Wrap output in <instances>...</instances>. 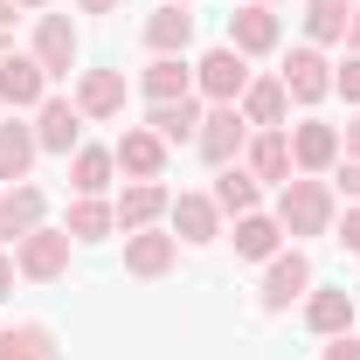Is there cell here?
Returning <instances> with one entry per match:
<instances>
[{"label": "cell", "mask_w": 360, "mask_h": 360, "mask_svg": "<svg viewBox=\"0 0 360 360\" xmlns=\"http://www.w3.org/2000/svg\"><path fill=\"white\" fill-rule=\"evenodd\" d=\"M250 90V56H236V49H208L201 63H194V97L201 104H236Z\"/></svg>", "instance_id": "cell-5"}, {"label": "cell", "mask_w": 360, "mask_h": 360, "mask_svg": "<svg viewBox=\"0 0 360 360\" xmlns=\"http://www.w3.org/2000/svg\"><path fill=\"white\" fill-rule=\"evenodd\" d=\"M250 118L236 111V104H208V118H201V132H194V153L208 160V167H236L243 160V146H250Z\"/></svg>", "instance_id": "cell-4"}, {"label": "cell", "mask_w": 360, "mask_h": 360, "mask_svg": "<svg viewBox=\"0 0 360 360\" xmlns=\"http://www.w3.org/2000/svg\"><path fill=\"white\" fill-rule=\"evenodd\" d=\"M333 236H340V243L360 257V201H347V215H333Z\"/></svg>", "instance_id": "cell-32"}, {"label": "cell", "mask_w": 360, "mask_h": 360, "mask_svg": "<svg viewBox=\"0 0 360 360\" xmlns=\"http://www.w3.org/2000/svg\"><path fill=\"white\" fill-rule=\"evenodd\" d=\"M35 125H21L14 111L0 118V187H14V180H28V167H35Z\"/></svg>", "instance_id": "cell-26"}, {"label": "cell", "mask_w": 360, "mask_h": 360, "mask_svg": "<svg viewBox=\"0 0 360 360\" xmlns=\"http://www.w3.org/2000/svg\"><path fill=\"white\" fill-rule=\"evenodd\" d=\"M77 7H84V14H118L125 0H77Z\"/></svg>", "instance_id": "cell-37"}, {"label": "cell", "mask_w": 360, "mask_h": 360, "mask_svg": "<svg viewBox=\"0 0 360 360\" xmlns=\"http://www.w3.org/2000/svg\"><path fill=\"white\" fill-rule=\"evenodd\" d=\"M42 97H49V70L35 56L7 49V56H0V111H35Z\"/></svg>", "instance_id": "cell-10"}, {"label": "cell", "mask_w": 360, "mask_h": 360, "mask_svg": "<svg viewBox=\"0 0 360 360\" xmlns=\"http://www.w3.org/2000/svg\"><path fill=\"white\" fill-rule=\"evenodd\" d=\"M208 194H215L222 222H243V215H257V208H264V180L250 174L243 160H236V167H215V187H208Z\"/></svg>", "instance_id": "cell-18"}, {"label": "cell", "mask_w": 360, "mask_h": 360, "mask_svg": "<svg viewBox=\"0 0 360 360\" xmlns=\"http://www.w3.org/2000/svg\"><path fill=\"white\" fill-rule=\"evenodd\" d=\"M333 90L360 111V56H354V49H347V63H333Z\"/></svg>", "instance_id": "cell-31"}, {"label": "cell", "mask_w": 360, "mask_h": 360, "mask_svg": "<svg viewBox=\"0 0 360 360\" xmlns=\"http://www.w3.org/2000/svg\"><path fill=\"white\" fill-rule=\"evenodd\" d=\"M347 49L360 56V0H354V21H347Z\"/></svg>", "instance_id": "cell-38"}, {"label": "cell", "mask_w": 360, "mask_h": 360, "mask_svg": "<svg viewBox=\"0 0 360 360\" xmlns=\"http://www.w3.org/2000/svg\"><path fill=\"white\" fill-rule=\"evenodd\" d=\"M14 277H21V270H14V257H7V250H0V305L14 298Z\"/></svg>", "instance_id": "cell-36"}, {"label": "cell", "mask_w": 360, "mask_h": 360, "mask_svg": "<svg viewBox=\"0 0 360 360\" xmlns=\"http://www.w3.org/2000/svg\"><path fill=\"white\" fill-rule=\"evenodd\" d=\"M257 7H284V0H257Z\"/></svg>", "instance_id": "cell-41"}, {"label": "cell", "mask_w": 360, "mask_h": 360, "mask_svg": "<svg viewBox=\"0 0 360 360\" xmlns=\"http://www.w3.org/2000/svg\"><path fill=\"white\" fill-rule=\"evenodd\" d=\"M201 118H208V104H201V97H174V104H146V125H153V132L167 139V146H194Z\"/></svg>", "instance_id": "cell-25"}, {"label": "cell", "mask_w": 360, "mask_h": 360, "mask_svg": "<svg viewBox=\"0 0 360 360\" xmlns=\"http://www.w3.org/2000/svg\"><path fill=\"white\" fill-rule=\"evenodd\" d=\"M70 250H77V236L56 229V222H42V229H28V236L14 243V270H21L28 284H56V277L70 270Z\"/></svg>", "instance_id": "cell-2"}, {"label": "cell", "mask_w": 360, "mask_h": 360, "mask_svg": "<svg viewBox=\"0 0 360 360\" xmlns=\"http://www.w3.org/2000/svg\"><path fill=\"white\" fill-rule=\"evenodd\" d=\"M7 28H14V0H0V35H7Z\"/></svg>", "instance_id": "cell-39"}, {"label": "cell", "mask_w": 360, "mask_h": 360, "mask_svg": "<svg viewBox=\"0 0 360 360\" xmlns=\"http://www.w3.org/2000/svg\"><path fill=\"white\" fill-rule=\"evenodd\" d=\"M70 97L90 125H111V118H125V70H77Z\"/></svg>", "instance_id": "cell-11"}, {"label": "cell", "mask_w": 360, "mask_h": 360, "mask_svg": "<svg viewBox=\"0 0 360 360\" xmlns=\"http://www.w3.org/2000/svg\"><path fill=\"white\" fill-rule=\"evenodd\" d=\"M347 21H354V0H305V42H347Z\"/></svg>", "instance_id": "cell-29"}, {"label": "cell", "mask_w": 360, "mask_h": 360, "mask_svg": "<svg viewBox=\"0 0 360 360\" xmlns=\"http://www.w3.org/2000/svg\"><path fill=\"white\" fill-rule=\"evenodd\" d=\"M284 90H291V104H326L333 97V63H326V49L319 42H298L291 56H284Z\"/></svg>", "instance_id": "cell-8"}, {"label": "cell", "mask_w": 360, "mask_h": 360, "mask_svg": "<svg viewBox=\"0 0 360 360\" xmlns=\"http://www.w3.org/2000/svg\"><path fill=\"white\" fill-rule=\"evenodd\" d=\"M319 360H360V333H340V340H326V354Z\"/></svg>", "instance_id": "cell-34"}, {"label": "cell", "mask_w": 360, "mask_h": 360, "mask_svg": "<svg viewBox=\"0 0 360 360\" xmlns=\"http://www.w3.org/2000/svg\"><path fill=\"white\" fill-rule=\"evenodd\" d=\"M174 7H194V0H174Z\"/></svg>", "instance_id": "cell-43"}, {"label": "cell", "mask_w": 360, "mask_h": 360, "mask_svg": "<svg viewBox=\"0 0 360 360\" xmlns=\"http://www.w3.org/2000/svg\"><path fill=\"white\" fill-rule=\"evenodd\" d=\"M42 222H49V194L35 187V180H14V187L0 194V236L21 243L28 229H42Z\"/></svg>", "instance_id": "cell-20"}, {"label": "cell", "mask_w": 360, "mask_h": 360, "mask_svg": "<svg viewBox=\"0 0 360 360\" xmlns=\"http://www.w3.org/2000/svg\"><path fill=\"white\" fill-rule=\"evenodd\" d=\"M0 118H7V111H0Z\"/></svg>", "instance_id": "cell-45"}, {"label": "cell", "mask_w": 360, "mask_h": 360, "mask_svg": "<svg viewBox=\"0 0 360 360\" xmlns=\"http://www.w3.org/2000/svg\"><path fill=\"white\" fill-rule=\"evenodd\" d=\"M277 229L284 236H333V215H340V194L326 174H291L277 187Z\"/></svg>", "instance_id": "cell-1"}, {"label": "cell", "mask_w": 360, "mask_h": 360, "mask_svg": "<svg viewBox=\"0 0 360 360\" xmlns=\"http://www.w3.org/2000/svg\"><path fill=\"white\" fill-rule=\"evenodd\" d=\"M111 180H118L111 146H77V153H70V187H77V194H104Z\"/></svg>", "instance_id": "cell-27"}, {"label": "cell", "mask_w": 360, "mask_h": 360, "mask_svg": "<svg viewBox=\"0 0 360 360\" xmlns=\"http://www.w3.org/2000/svg\"><path fill=\"white\" fill-rule=\"evenodd\" d=\"M84 111H77V97H56V90H49L42 104H35V146H42V153H63V160H70V153H77V146H84Z\"/></svg>", "instance_id": "cell-7"}, {"label": "cell", "mask_w": 360, "mask_h": 360, "mask_svg": "<svg viewBox=\"0 0 360 360\" xmlns=\"http://www.w3.org/2000/svg\"><path fill=\"white\" fill-rule=\"evenodd\" d=\"M333 194L360 201V160H340V167H333Z\"/></svg>", "instance_id": "cell-33"}, {"label": "cell", "mask_w": 360, "mask_h": 360, "mask_svg": "<svg viewBox=\"0 0 360 360\" xmlns=\"http://www.w3.org/2000/svg\"><path fill=\"white\" fill-rule=\"evenodd\" d=\"M28 56L49 70V84H56V77H70V70H77V56H84L77 21H70V14H35V42H28Z\"/></svg>", "instance_id": "cell-6"}, {"label": "cell", "mask_w": 360, "mask_h": 360, "mask_svg": "<svg viewBox=\"0 0 360 360\" xmlns=\"http://www.w3.org/2000/svg\"><path fill=\"white\" fill-rule=\"evenodd\" d=\"M174 264H180V236L174 229H132V236H125V270H132V277L153 284V277H167Z\"/></svg>", "instance_id": "cell-14"}, {"label": "cell", "mask_w": 360, "mask_h": 360, "mask_svg": "<svg viewBox=\"0 0 360 360\" xmlns=\"http://www.w3.org/2000/svg\"><path fill=\"white\" fill-rule=\"evenodd\" d=\"M340 160H360V111L347 118V132H340Z\"/></svg>", "instance_id": "cell-35"}, {"label": "cell", "mask_w": 360, "mask_h": 360, "mask_svg": "<svg viewBox=\"0 0 360 360\" xmlns=\"http://www.w3.org/2000/svg\"><path fill=\"white\" fill-rule=\"evenodd\" d=\"M146 56H187V42H194V7H174V0H160L153 14H146Z\"/></svg>", "instance_id": "cell-17"}, {"label": "cell", "mask_w": 360, "mask_h": 360, "mask_svg": "<svg viewBox=\"0 0 360 360\" xmlns=\"http://www.w3.org/2000/svg\"><path fill=\"white\" fill-rule=\"evenodd\" d=\"M277 42H284V21H277V7L243 0V7L229 14V49H236V56H270Z\"/></svg>", "instance_id": "cell-13"}, {"label": "cell", "mask_w": 360, "mask_h": 360, "mask_svg": "<svg viewBox=\"0 0 360 360\" xmlns=\"http://www.w3.org/2000/svg\"><path fill=\"white\" fill-rule=\"evenodd\" d=\"M291 167L298 174H333L340 167V125H326V118L291 125Z\"/></svg>", "instance_id": "cell-16"}, {"label": "cell", "mask_w": 360, "mask_h": 360, "mask_svg": "<svg viewBox=\"0 0 360 360\" xmlns=\"http://www.w3.org/2000/svg\"><path fill=\"white\" fill-rule=\"evenodd\" d=\"M236 111H243L257 132H270V125H291V90H284V77H250V90L236 97Z\"/></svg>", "instance_id": "cell-21"}, {"label": "cell", "mask_w": 360, "mask_h": 360, "mask_svg": "<svg viewBox=\"0 0 360 360\" xmlns=\"http://www.w3.org/2000/svg\"><path fill=\"white\" fill-rule=\"evenodd\" d=\"M305 326H312L319 340H340V333H354L360 326V305H354V291H305Z\"/></svg>", "instance_id": "cell-23"}, {"label": "cell", "mask_w": 360, "mask_h": 360, "mask_svg": "<svg viewBox=\"0 0 360 360\" xmlns=\"http://www.w3.org/2000/svg\"><path fill=\"white\" fill-rule=\"evenodd\" d=\"M243 167L264 180V187H284V180L298 174L291 167V125H270V132H250V146H243Z\"/></svg>", "instance_id": "cell-15"}, {"label": "cell", "mask_w": 360, "mask_h": 360, "mask_svg": "<svg viewBox=\"0 0 360 360\" xmlns=\"http://www.w3.org/2000/svg\"><path fill=\"white\" fill-rule=\"evenodd\" d=\"M222 236L236 243V257H243V264H270V257L284 250V229H277V215H270V208L243 215V222H229Z\"/></svg>", "instance_id": "cell-22"}, {"label": "cell", "mask_w": 360, "mask_h": 360, "mask_svg": "<svg viewBox=\"0 0 360 360\" xmlns=\"http://www.w3.org/2000/svg\"><path fill=\"white\" fill-rule=\"evenodd\" d=\"M167 153H174V146L153 132V125H125L118 146H111V160H118L125 180H160V174H167Z\"/></svg>", "instance_id": "cell-9"}, {"label": "cell", "mask_w": 360, "mask_h": 360, "mask_svg": "<svg viewBox=\"0 0 360 360\" xmlns=\"http://www.w3.org/2000/svg\"><path fill=\"white\" fill-rule=\"evenodd\" d=\"M70 236H77V243H104V236H111V229H118V215H111V201H104V194H77V201H70Z\"/></svg>", "instance_id": "cell-30"}, {"label": "cell", "mask_w": 360, "mask_h": 360, "mask_svg": "<svg viewBox=\"0 0 360 360\" xmlns=\"http://www.w3.org/2000/svg\"><path fill=\"white\" fill-rule=\"evenodd\" d=\"M139 90H146V104L194 97V63H187V56H153V63L139 70Z\"/></svg>", "instance_id": "cell-24"}, {"label": "cell", "mask_w": 360, "mask_h": 360, "mask_svg": "<svg viewBox=\"0 0 360 360\" xmlns=\"http://www.w3.org/2000/svg\"><path fill=\"white\" fill-rule=\"evenodd\" d=\"M167 229H174L180 243H215L222 236V208H215V194H174V208H167Z\"/></svg>", "instance_id": "cell-19"}, {"label": "cell", "mask_w": 360, "mask_h": 360, "mask_svg": "<svg viewBox=\"0 0 360 360\" xmlns=\"http://www.w3.org/2000/svg\"><path fill=\"white\" fill-rule=\"evenodd\" d=\"M0 360H63V347H56V333L49 326H0Z\"/></svg>", "instance_id": "cell-28"}, {"label": "cell", "mask_w": 360, "mask_h": 360, "mask_svg": "<svg viewBox=\"0 0 360 360\" xmlns=\"http://www.w3.org/2000/svg\"><path fill=\"white\" fill-rule=\"evenodd\" d=\"M0 56H7V35H0Z\"/></svg>", "instance_id": "cell-42"}, {"label": "cell", "mask_w": 360, "mask_h": 360, "mask_svg": "<svg viewBox=\"0 0 360 360\" xmlns=\"http://www.w3.org/2000/svg\"><path fill=\"white\" fill-rule=\"evenodd\" d=\"M14 7H35V14H42V7H49V0H14Z\"/></svg>", "instance_id": "cell-40"}, {"label": "cell", "mask_w": 360, "mask_h": 360, "mask_svg": "<svg viewBox=\"0 0 360 360\" xmlns=\"http://www.w3.org/2000/svg\"><path fill=\"white\" fill-rule=\"evenodd\" d=\"M0 194H7V187H0Z\"/></svg>", "instance_id": "cell-44"}, {"label": "cell", "mask_w": 360, "mask_h": 360, "mask_svg": "<svg viewBox=\"0 0 360 360\" xmlns=\"http://www.w3.org/2000/svg\"><path fill=\"white\" fill-rule=\"evenodd\" d=\"M167 208H174V194H167L160 180H125L118 201H111V215H118L125 236H132V229H160V222H167Z\"/></svg>", "instance_id": "cell-12"}, {"label": "cell", "mask_w": 360, "mask_h": 360, "mask_svg": "<svg viewBox=\"0 0 360 360\" xmlns=\"http://www.w3.org/2000/svg\"><path fill=\"white\" fill-rule=\"evenodd\" d=\"M305 291H312V257L298 250V243H284L277 257L264 264V312H291V305H305Z\"/></svg>", "instance_id": "cell-3"}]
</instances>
